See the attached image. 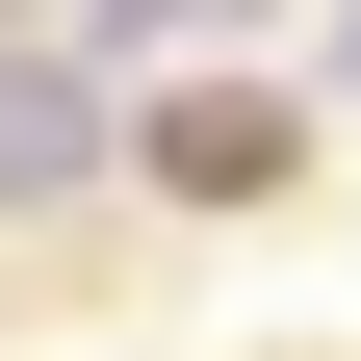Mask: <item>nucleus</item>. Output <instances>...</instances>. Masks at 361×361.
I'll list each match as a JSON object with an SVG mask.
<instances>
[{
  "label": "nucleus",
  "instance_id": "obj_1",
  "mask_svg": "<svg viewBox=\"0 0 361 361\" xmlns=\"http://www.w3.org/2000/svg\"><path fill=\"white\" fill-rule=\"evenodd\" d=\"M78 155H104V78H78V52H0V207L78 180Z\"/></svg>",
  "mask_w": 361,
  "mask_h": 361
},
{
  "label": "nucleus",
  "instance_id": "obj_2",
  "mask_svg": "<svg viewBox=\"0 0 361 361\" xmlns=\"http://www.w3.org/2000/svg\"><path fill=\"white\" fill-rule=\"evenodd\" d=\"M336 78H361V26H336Z\"/></svg>",
  "mask_w": 361,
  "mask_h": 361
}]
</instances>
